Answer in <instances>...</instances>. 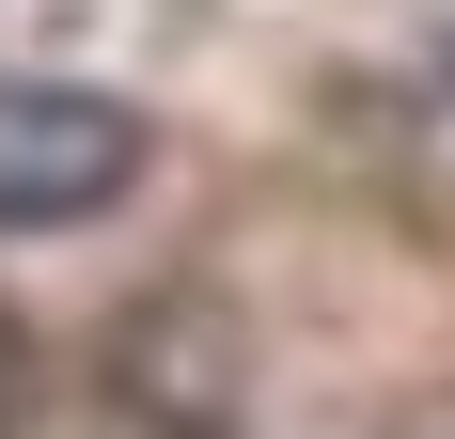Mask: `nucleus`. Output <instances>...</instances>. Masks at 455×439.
Segmentation results:
<instances>
[{"label": "nucleus", "instance_id": "f257e3e1", "mask_svg": "<svg viewBox=\"0 0 455 439\" xmlns=\"http://www.w3.org/2000/svg\"><path fill=\"white\" fill-rule=\"evenodd\" d=\"M141 173V110L79 79H0V235H47V220L126 204Z\"/></svg>", "mask_w": 455, "mask_h": 439}, {"label": "nucleus", "instance_id": "f03ea898", "mask_svg": "<svg viewBox=\"0 0 455 439\" xmlns=\"http://www.w3.org/2000/svg\"><path fill=\"white\" fill-rule=\"evenodd\" d=\"M126 393L157 408L173 439H220L235 424V330L220 314H141L126 330Z\"/></svg>", "mask_w": 455, "mask_h": 439}, {"label": "nucleus", "instance_id": "7ed1b4c3", "mask_svg": "<svg viewBox=\"0 0 455 439\" xmlns=\"http://www.w3.org/2000/svg\"><path fill=\"white\" fill-rule=\"evenodd\" d=\"M0 408H16V330H0Z\"/></svg>", "mask_w": 455, "mask_h": 439}]
</instances>
